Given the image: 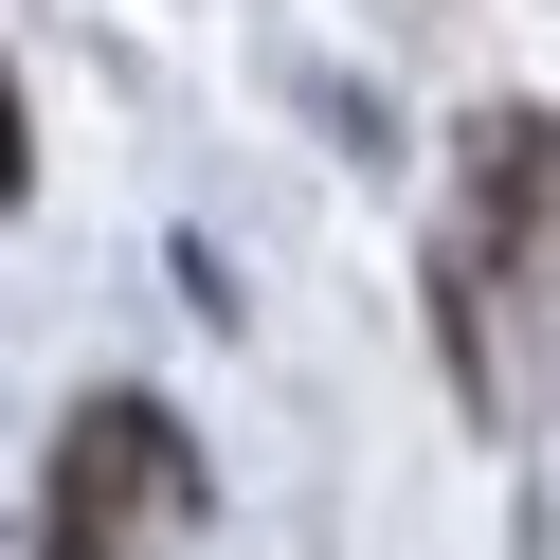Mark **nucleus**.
Returning a JSON list of instances; mask_svg holds the SVG:
<instances>
[{
  "label": "nucleus",
  "mask_w": 560,
  "mask_h": 560,
  "mask_svg": "<svg viewBox=\"0 0 560 560\" xmlns=\"http://www.w3.org/2000/svg\"><path fill=\"white\" fill-rule=\"evenodd\" d=\"M199 524V452L163 398H73V434H55V488H37V560H145Z\"/></svg>",
  "instance_id": "nucleus-1"
}]
</instances>
